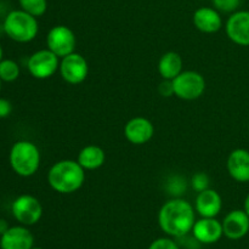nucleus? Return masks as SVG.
I'll list each match as a JSON object with an SVG mask.
<instances>
[{"label": "nucleus", "mask_w": 249, "mask_h": 249, "mask_svg": "<svg viewBox=\"0 0 249 249\" xmlns=\"http://www.w3.org/2000/svg\"><path fill=\"white\" fill-rule=\"evenodd\" d=\"M196 223L194 207L181 198L165 202L158 213V224L160 230L168 236L184 237L190 233Z\"/></svg>", "instance_id": "nucleus-1"}, {"label": "nucleus", "mask_w": 249, "mask_h": 249, "mask_svg": "<svg viewBox=\"0 0 249 249\" xmlns=\"http://www.w3.org/2000/svg\"><path fill=\"white\" fill-rule=\"evenodd\" d=\"M84 168L77 160H60L56 162L49 170L48 182L51 189L58 194H73L84 184Z\"/></svg>", "instance_id": "nucleus-2"}, {"label": "nucleus", "mask_w": 249, "mask_h": 249, "mask_svg": "<svg viewBox=\"0 0 249 249\" xmlns=\"http://www.w3.org/2000/svg\"><path fill=\"white\" fill-rule=\"evenodd\" d=\"M9 162L17 175L29 178L36 174L40 165V152L36 143L28 140H19L12 145Z\"/></svg>", "instance_id": "nucleus-3"}, {"label": "nucleus", "mask_w": 249, "mask_h": 249, "mask_svg": "<svg viewBox=\"0 0 249 249\" xmlns=\"http://www.w3.org/2000/svg\"><path fill=\"white\" fill-rule=\"evenodd\" d=\"M38 31L36 17L22 9L9 12L4 19V32L10 39L17 43H29L36 39Z\"/></svg>", "instance_id": "nucleus-4"}, {"label": "nucleus", "mask_w": 249, "mask_h": 249, "mask_svg": "<svg viewBox=\"0 0 249 249\" xmlns=\"http://www.w3.org/2000/svg\"><path fill=\"white\" fill-rule=\"evenodd\" d=\"M174 95L181 100L192 101L203 95L206 90V80L201 73L196 71H182L173 79Z\"/></svg>", "instance_id": "nucleus-5"}, {"label": "nucleus", "mask_w": 249, "mask_h": 249, "mask_svg": "<svg viewBox=\"0 0 249 249\" xmlns=\"http://www.w3.org/2000/svg\"><path fill=\"white\" fill-rule=\"evenodd\" d=\"M14 218L21 225L31 226L38 223L43 215V206L38 198L31 195H21L11 206Z\"/></svg>", "instance_id": "nucleus-6"}, {"label": "nucleus", "mask_w": 249, "mask_h": 249, "mask_svg": "<svg viewBox=\"0 0 249 249\" xmlns=\"http://www.w3.org/2000/svg\"><path fill=\"white\" fill-rule=\"evenodd\" d=\"M58 56L49 49H43L32 53L27 62V68L32 77L36 79H48L53 77L60 68Z\"/></svg>", "instance_id": "nucleus-7"}, {"label": "nucleus", "mask_w": 249, "mask_h": 249, "mask_svg": "<svg viewBox=\"0 0 249 249\" xmlns=\"http://www.w3.org/2000/svg\"><path fill=\"white\" fill-rule=\"evenodd\" d=\"M46 45L56 56L63 58L65 56L74 53L77 39L72 29L67 26H55L49 31L46 36Z\"/></svg>", "instance_id": "nucleus-8"}, {"label": "nucleus", "mask_w": 249, "mask_h": 249, "mask_svg": "<svg viewBox=\"0 0 249 249\" xmlns=\"http://www.w3.org/2000/svg\"><path fill=\"white\" fill-rule=\"evenodd\" d=\"M58 71L65 82H67L68 84L77 85L87 79L89 65L80 53H72L62 58Z\"/></svg>", "instance_id": "nucleus-9"}, {"label": "nucleus", "mask_w": 249, "mask_h": 249, "mask_svg": "<svg viewBox=\"0 0 249 249\" xmlns=\"http://www.w3.org/2000/svg\"><path fill=\"white\" fill-rule=\"evenodd\" d=\"M229 39L241 46H249V11L232 12L225 26Z\"/></svg>", "instance_id": "nucleus-10"}, {"label": "nucleus", "mask_w": 249, "mask_h": 249, "mask_svg": "<svg viewBox=\"0 0 249 249\" xmlns=\"http://www.w3.org/2000/svg\"><path fill=\"white\" fill-rule=\"evenodd\" d=\"M124 135L134 145H143L155 135V126L145 117L131 118L124 126Z\"/></svg>", "instance_id": "nucleus-11"}, {"label": "nucleus", "mask_w": 249, "mask_h": 249, "mask_svg": "<svg viewBox=\"0 0 249 249\" xmlns=\"http://www.w3.org/2000/svg\"><path fill=\"white\" fill-rule=\"evenodd\" d=\"M224 236L229 240L237 241L247 236L249 232V216L245 209H235L230 212L223 220Z\"/></svg>", "instance_id": "nucleus-12"}, {"label": "nucleus", "mask_w": 249, "mask_h": 249, "mask_svg": "<svg viewBox=\"0 0 249 249\" xmlns=\"http://www.w3.org/2000/svg\"><path fill=\"white\" fill-rule=\"evenodd\" d=\"M195 240L203 245L216 243L224 236L223 223L215 218H202L195 223L191 231Z\"/></svg>", "instance_id": "nucleus-13"}, {"label": "nucleus", "mask_w": 249, "mask_h": 249, "mask_svg": "<svg viewBox=\"0 0 249 249\" xmlns=\"http://www.w3.org/2000/svg\"><path fill=\"white\" fill-rule=\"evenodd\" d=\"M34 245L33 233L24 225L11 226L1 235V249H32Z\"/></svg>", "instance_id": "nucleus-14"}, {"label": "nucleus", "mask_w": 249, "mask_h": 249, "mask_svg": "<svg viewBox=\"0 0 249 249\" xmlns=\"http://www.w3.org/2000/svg\"><path fill=\"white\" fill-rule=\"evenodd\" d=\"M195 209L202 218H215L223 209V198L215 190L207 189L197 195Z\"/></svg>", "instance_id": "nucleus-15"}, {"label": "nucleus", "mask_w": 249, "mask_h": 249, "mask_svg": "<svg viewBox=\"0 0 249 249\" xmlns=\"http://www.w3.org/2000/svg\"><path fill=\"white\" fill-rule=\"evenodd\" d=\"M229 175L237 182L249 181V151L245 148L233 150L229 155L228 163Z\"/></svg>", "instance_id": "nucleus-16"}, {"label": "nucleus", "mask_w": 249, "mask_h": 249, "mask_svg": "<svg viewBox=\"0 0 249 249\" xmlns=\"http://www.w3.org/2000/svg\"><path fill=\"white\" fill-rule=\"evenodd\" d=\"M192 19L195 27L202 33H216L223 27V18L220 14L213 7H199L195 11Z\"/></svg>", "instance_id": "nucleus-17"}, {"label": "nucleus", "mask_w": 249, "mask_h": 249, "mask_svg": "<svg viewBox=\"0 0 249 249\" xmlns=\"http://www.w3.org/2000/svg\"><path fill=\"white\" fill-rule=\"evenodd\" d=\"M105 160H106V155L100 146L88 145L80 150L77 162L85 170H95L102 167Z\"/></svg>", "instance_id": "nucleus-18"}, {"label": "nucleus", "mask_w": 249, "mask_h": 249, "mask_svg": "<svg viewBox=\"0 0 249 249\" xmlns=\"http://www.w3.org/2000/svg\"><path fill=\"white\" fill-rule=\"evenodd\" d=\"M158 72L163 79L173 80L182 72V58L175 51L165 53L158 62Z\"/></svg>", "instance_id": "nucleus-19"}, {"label": "nucleus", "mask_w": 249, "mask_h": 249, "mask_svg": "<svg viewBox=\"0 0 249 249\" xmlns=\"http://www.w3.org/2000/svg\"><path fill=\"white\" fill-rule=\"evenodd\" d=\"M19 77V66L14 60L2 58L0 61V79L5 83L15 82Z\"/></svg>", "instance_id": "nucleus-20"}, {"label": "nucleus", "mask_w": 249, "mask_h": 249, "mask_svg": "<svg viewBox=\"0 0 249 249\" xmlns=\"http://www.w3.org/2000/svg\"><path fill=\"white\" fill-rule=\"evenodd\" d=\"M19 6L23 11L34 17H40L48 10V0H18Z\"/></svg>", "instance_id": "nucleus-21"}, {"label": "nucleus", "mask_w": 249, "mask_h": 249, "mask_svg": "<svg viewBox=\"0 0 249 249\" xmlns=\"http://www.w3.org/2000/svg\"><path fill=\"white\" fill-rule=\"evenodd\" d=\"M213 4L218 11L232 14V12L237 11L241 0H213Z\"/></svg>", "instance_id": "nucleus-22"}, {"label": "nucleus", "mask_w": 249, "mask_h": 249, "mask_svg": "<svg viewBox=\"0 0 249 249\" xmlns=\"http://www.w3.org/2000/svg\"><path fill=\"white\" fill-rule=\"evenodd\" d=\"M209 186V178L206 173L198 172L192 177V187L195 191L202 192L208 189Z\"/></svg>", "instance_id": "nucleus-23"}, {"label": "nucleus", "mask_w": 249, "mask_h": 249, "mask_svg": "<svg viewBox=\"0 0 249 249\" xmlns=\"http://www.w3.org/2000/svg\"><path fill=\"white\" fill-rule=\"evenodd\" d=\"M148 249H180V247L172 240V238L162 237L153 241L150 245V247H148Z\"/></svg>", "instance_id": "nucleus-24"}, {"label": "nucleus", "mask_w": 249, "mask_h": 249, "mask_svg": "<svg viewBox=\"0 0 249 249\" xmlns=\"http://www.w3.org/2000/svg\"><path fill=\"white\" fill-rule=\"evenodd\" d=\"M158 92L162 95L163 97H170L174 95V87H173V80L163 79L158 87Z\"/></svg>", "instance_id": "nucleus-25"}, {"label": "nucleus", "mask_w": 249, "mask_h": 249, "mask_svg": "<svg viewBox=\"0 0 249 249\" xmlns=\"http://www.w3.org/2000/svg\"><path fill=\"white\" fill-rule=\"evenodd\" d=\"M12 112V105L7 99L0 97V119L7 118Z\"/></svg>", "instance_id": "nucleus-26"}, {"label": "nucleus", "mask_w": 249, "mask_h": 249, "mask_svg": "<svg viewBox=\"0 0 249 249\" xmlns=\"http://www.w3.org/2000/svg\"><path fill=\"white\" fill-rule=\"evenodd\" d=\"M9 224H7L6 220H4V219H0V235H2L4 232H6L7 230H9Z\"/></svg>", "instance_id": "nucleus-27"}, {"label": "nucleus", "mask_w": 249, "mask_h": 249, "mask_svg": "<svg viewBox=\"0 0 249 249\" xmlns=\"http://www.w3.org/2000/svg\"><path fill=\"white\" fill-rule=\"evenodd\" d=\"M243 209H245V212L248 214V216H249V194L245 199V208H243Z\"/></svg>", "instance_id": "nucleus-28"}, {"label": "nucleus", "mask_w": 249, "mask_h": 249, "mask_svg": "<svg viewBox=\"0 0 249 249\" xmlns=\"http://www.w3.org/2000/svg\"><path fill=\"white\" fill-rule=\"evenodd\" d=\"M2 55H4V53H2V48L1 45H0V61L2 60Z\"/></svg>", "instance_id": "nucleus-29"}, {"label": "nucleus", "mask_w": 249, "mask_h": 249, "mask_svg": "<svg viewBox=\"0 0 249 249\" xmlns=\"http://www.w3.org/2000/svg\"><path fill=\"white\" fill-rule=\"evenodd\" d=\"M2 80L1 79H0V92H1V87H2Z\"/></svg>", "instance_id": "nucleus-30"}, {"label": "nucleus", "mask_w": 249, "mask_h": 249, "mask_svg": "<svg viewBox=\"0 0 249 249\" xmlns=\"http://www.w3.org/2000/svg\"><path fill=\"white\" fill-rule=\"evenodd\" d=\"M32 249H44V248H39V247H33Z\"/></svg>", "instance_id": "nucleus-31"}, {"label": "nucleus", "mask_w": 249, "mask_h": 249, "mask_svg": "<svg viewBox=\"0 0 249 249\" xmlns=\"http://www.w3.org/2000/svg\"><path fill=\"white\" fill-rule=\"evenodd\" d=\"M0 242H1V235H0Z\"/></svg>", "instance_id": "nucleus-32"}]
</instances>
